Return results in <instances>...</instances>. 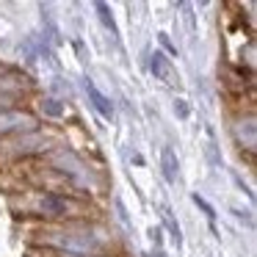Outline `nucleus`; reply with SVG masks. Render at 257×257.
<instances>
[{
  "instance_id": "f257e3e1",
  "label": "nucleus",
  "mask_w": 257,
  "mask_h": 257,
  "mask_svg": "<svg viewBox=\"0 0 257 257\" xmlns=\"http://www.w3.org/2000/svg\"><path fill=\"white\" fill-rule=\"evenodd\" d=\"M36 122L25 111H0V136L17 133V130H34Z\"/></svg>"
},
{
  "instance_id": "7ed1b4c3",
  "label": "nucleus",
  "mask_w": 257,
  "mask_h": 257,
  "mask_svg": "<svg viewBox=\"0 0 257 257\" xmlns=\"http://www.w3.org/2000/svg\"><path fill=\"white\" fill-rule=\"evenodd\" d=\"M69 207H72V202L58 196V194H45L36 199V210L45 213V216H67Z\"/></svg>"
},
{
  "instance_id": "f03ea898",
  "label": "nucleus",
  "mask_w": 257,
  "mask_h": 257,
  "mask_svg": "<svg viewBox=\"0 0 257 257\" xmlns=\"http://www.w3.org/2000/svg\"><path fill=\"white\" fill-rule=\"evenodd\" d=\"M56 243L61 249H67L69 254H80V251L94 249V238L89 232H64V238H56Z\"/></svg>"
},
{
  "instance_id": "423d86ee",
  "label": "nucleus",
  "mask_w": 257,
  "mask_h": 257,
  "mask_svg": "<svg viewBox=\"0 0 257 257\" xmlns=\"http://www.w3.org/2000/svg\"><path fill=\"white\" fill-rule=\"evenodd\" d=\"M254 133H257V130H254V119H246V122L240 119V122L235 124V139H238L246 150H254Z\"/></svg>"
},
{
  "instance_id": "1a4fd4ad",
  "label": "nucleus",
  "mask_w": 257,
  "mask_h": 257,
  "mask_svg": "<svg viewBox=\"0 0 257 257\" xmlns=\"http://www.w3.org/2000/svg\"><path fill=\"white\" fill-rule=\"evenodd\" d=\"M42 111H45V116H53V119H58V116H64V105L58 100H45L42 102Z\"/></svg>"
},
{
  "instance_id": "20e7f679",
  "label": "nucleus",
  "mask_w": 257,
  "mask_h": 257,
  "mask_svg": "<svg viewBox=\"0 0 257 257\" xmlns=\"http://www.w3.org/2000/svg\"><path fill=\"white\" fill-rule=\"evenodd\" d=\"M83 89H86V94H89V102L94 105V111L100 113L102 119H113V102L108 100V97L102 94V91L97 89L94 83H91V80H86V83H83Z\"/></svg>"
},
{
  "instance_id": "6e6552de",
  "label": "nucleus",
  "mask_w": 257,
  "mask_h": 257,
  "mask_svg": "<svg viewBox=\"0 0 257 257\" xmlns=\"http://www.w3.org/2000/svg\"><path fill=\"white\" fill-rule=\"evenodd\" d=\"M94 9H97V14H100V23L105 25V28L111 31L113 36H119V28H116V23H113V14H111V9H108L105 3H97Z\"/></svg>"
},
{
  "instance_id": "9d476101",
  "label": "nucleus",
  "mask_w": 257,
  "mask_h": 257,
  "mask_svg": "<svg viewBox=\"0 0 257 257\" xmlns=\"http://www.w3.org/2000/svg\"><path fill=\"white\" fill-rule=\"evenodd\" d=\"M194 202H196V205H199V207H202V210H205V213H207V218H213V216H216V210H213V207H210V205H207V202H205V199H202V196H199V194H196V196H194Z\"/></svg>"
},
{
  "instance_id": "0eeeda50",
  "label": "nucleus",
  "mask_w": 257,
  "mask_h": 257,
  "mask_svg": "<svg viewBox=\"0 0 257 257\" xmlns=\"http://www.w3.org/2000/svg\"><path fill=\"white\" fill-rule=\"evenodd\" d=\"M161 166H163V177H166L169 183H174V180H177V172H180V163H177V155L172 152V147H163Z\"/></svg>"
},
{
  "instance_id": "39448f33",
  "label": "nucleus",
  "mask_w": 257,
  "mask_h": 257,
  "mask_svg": "<svg viewBox=\"0 0 257 257\" xmlns=\"http://www.w3.org/2000/svg\"><path fill=\"white\" fill-rule=\"evenodd\" d=\"M150 67H152V75H155L158 80H163V83H177V72H174V67H172V61H169L163 53H155L152 56V61H150Z\"/></svg>"
}]
</instances>
